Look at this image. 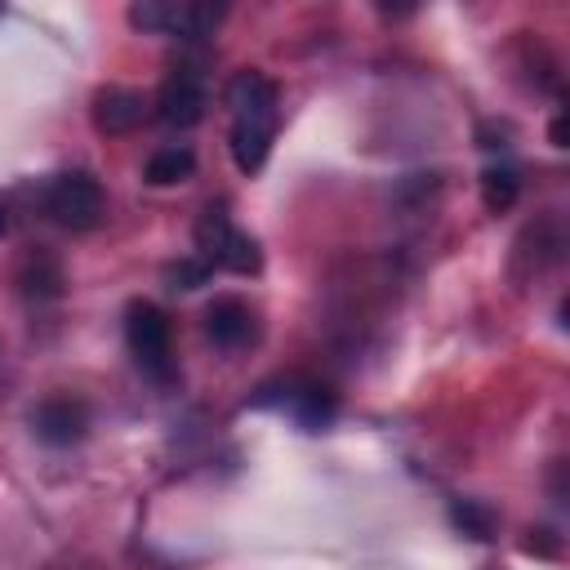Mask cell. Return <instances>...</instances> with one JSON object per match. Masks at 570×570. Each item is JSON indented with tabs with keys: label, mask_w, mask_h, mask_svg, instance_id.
Instances as JSON below:
<instances>
[{
	"label": "cell",
	"mask_w": 570,
	"mask_h": 570,
	"mask_svg": "<svg viewBox=\"0 0 570 570\" xmlns=\"http://www.w3.org/2000/svg\"><path fill=\"white\" fill-rule=\"evenodd\" d=\"M125 343H129V352L147 379H156V383L174 379V330L156 303L134 298L125 307Z\"/></svg>",
	"instance_id": "1"
},
{
	"label": "cell",
	"mask_w": 570,
	"mask_h": 570,
	"mask_svg": "<svg viewBox=\"0 0 570 570\" xmlns=\"http://www.w3.org/2000/svg\"><path fill=\"white\" fill-rule=\"evenodd\" d=\"M45 214L67 227V232H89L102 223L107 214V196L98 187V178L71 169V174H58L49 187H45Z\"/></svg>",
	"instance_id": "2"
},
{
	"label": "cell",
	"mask_w": 570,
	"mask_h": 570,
	"mask_svg": "<svg viewBox=\"0 0 570 570\" xmlns=\"http://www.w3.org/2000/svg\"><path fill=\"white\" fill-rule=\"evenodd\" d=\"M249 405H276V410H285L303 432H321V428H330L334 414H338V401H334L330 387H321V383H298V379L258 387V392L249 396Z\"/></svg>",
	"instance_id": "3"
},
{
	"label": "cell",
	"mask_w": 570,
	"mask_h": 570,
	"mask_svg": "<svg viewBox=\"0 0 570 570\" xmlns=\"http://www.w3.org/2000/svg\"><path fill=\"white\" fill-rule=\"evenodd\" d=\"M205 107H209V98H205V85H200V76L191 67H178V71L165 76V85L156 94V116L165 125L191 129V125L205 120Z\"/></svg>",
	"instance_id": "4"
},
{
	"label": "cell",
	"mask_w": 570,
	"mask_h": 570,
	"mask_svg": "<svg viewBox=\"0 0 570 570\" xmlns=\"http://www.w3.org/2000/svg\"><path fill=\"white\" fill-rule=\"evenodd\" d=\"M223 102L232 111V120H276V107H281V89L272 76H263L258 67H245L227 80L223 89Z\"/></svg>",
	"instance_id": "5"
},
{
	"label": "cell",
	"mask_w": 570,
	"mask_h": 570,
	"mask_svg": "<svg viewBox=\"0 0 570 570\" xmlns=\"http://www.w3.org/2000/svg\"><path fill=\"white\" fill-rule=\"evenodd\" d=\"M31 432L45 445H76L89 432V410L76 396H45L31 410Z\"/></svg>",
	"instance_id": "6"
},
{
	"label": "cell",
	"mask_w": 570,
	"mask_h": 570,
	"mask_svg": "<svg viewBox=\"0 0 570 570\" xmlns=\"http://www.w3.org/2000/svg\"><path fill=\"white\" fill-rule=\"evenodd\" d=\"M89 116H94V129H98V134L116 138V134H129V129H138V125H142L147 102H142V94H138V89H125V85H102V89L94 94Z\"/></svg>",
	"instance_id": "7"
},
{
	"label": "cell",
	"mask_w": 570,
	"mask_h": 570,
	"mask_svg": "<svg viewBox=\"0 0 570 570\" xmlns=\"http://www.w3.org/2000/svg\"><path fill=\"white\" fill-rule=\"evenodd\" d=\"M205 334H209L214 347L236 352V347L254 343L258 321H254V312H249L240 298H214V303L205 307Z\"/></svg>",
	"instance_id": "8"
},
{
	"label": "cell",
	"mask_w": 570,
	"mask_h": 570,
	"mask_svg": "<svg viewBox=\"0 0 570 570\" xmlns=\"http://www.w3.org/2000/svg\"><path fill=\"white\" fill-rule=\"evenodd\" d=\"M272 142H276V120H232L227 147L240 174H258L272 156Z\"/></svg>",
	"instance_id": "9"
},
{
	"label": "cell",
	"mask_w": 570,
	"mask_h": 570,
	"mask_svg": "<svg viewBox=\"0 0 570 570\" xmlns=\"http://www.w3.org/2000/svg\"><path fill=\"white\" fill-rule=\"evenodd\" d=\"M191 174H196V151L183 147V142L151 151V156H147V169H142V178H147L151 187H174V183H187Z\"/></svg>",
	"instance_id": "10"
},
{
	"label": "cell",
	"mask_w": 570,
	"mask_h": 570,
	"mask_svg": "<svg viewBox=\"0 0 570 570\" xmlns=\"http://www.w3.org/2000/svg\"><path fill=\"white\" fill-rule=\"evenodd\" d=\"M517 196H521V169H517V165L499 160V165H485V169H481V200H485L490 214L512 209Z\"/></svg>",
	"instance_id": "11"
},
{
	"label": "cell",
	"mask_w": 570,
	"mask_h": 570,
	"mask_svg": "<svg viewBox=\"0 0 570 570\" xmlns=\"http://www.w3.org/2000/svg\"><path fill=\"white\" fill-rule=\"evenodd\" d=\"M18 285H22L27 298H58L67 281H62L58 258H49V254H31V258L22 263V272H18Z\"/></svg>",
	"instance_id": "12"
},
{
	"label": "cell",
	"mask_w": 570,
	"mask_h": 570,
	"mask_svg": "<svg viewBox=\"0 0 570 570\" xmlns=\"http://www.w3.org/2000/svg\"><path fill=\"white\" fill-rule=\"evenodd\" d=\"M223 4H200V0H187V4H178L174 9V27H169V36H178V40H205V36H214V27L223 22Z\"/></svg>",
	"instance_id": "13"
},
{
	"label": "cell",
	"mask_w": 570,
	"mask_h": 570,
	"mask_svg": "<svg viewBox=\"0 0 570 570\" xmlns=\"http://www.w3.org/2000/svg\"><path fill=\"white\" fill-rule=\"evenodd\" d=\"M258 267H263V249H258V240H254V236H245L240 227H232V236H227V245H223V254H218L214 272H236V276H254Z\"/></svg>",
	"instance_id": "14"
},
{
	"label": "cell",
	"mask_w": 570,
	"mask_h": 570,
	"mask_svg": "<svg viewBox=\"0 0 570 570\" xmlns=\"http://www.w3.org/2000/svg\"><path fill=\"white\" fill-rule=\"evenodd\" d=\"M174 0H134L129 4V27L147 31V36H169L174 27Z\"/></svg>",
	"instance_id": "15"
},
{
	"label": "cell",
	"mask_w": 570,
	"mask_h": 570,
	"mask_svg": "<svg viewBox=\"0 0 570 570\" xmlns=\"http://www.w3.org/2000/svg\"><path fill=\"white\" fill-rule=\"evenodd\" d=\"M209 276H214V267L209 263H200L196 254H187V258H178V263H169L165 267V285L178 294H187V289H200V285H209Z\"/></svg>",
	"instance_id": "16"
},
{
	"label": "cell",
	"mask_w": 570,
	"mask_h": 570,
	"mask_svg": "<svg viewBox=\"0 0 570 570\" xmlns=\"http://www.w3.org/2000/svg\"><path fill=\"white\" fill-rule=\"evenodd\" d=\"M450 517H454V525H459L463 534H472V539H490V534H494V517H490L481 503H472V499L454 503Z\"/></svg>",
	"instance_id": "17"
},
{
	"label": "cell",
	"mask_w": 570,
	"mask_h": 570,
	"mask_svg": "<svg viewBox=\"0 0 570 570\" xmlns=\"http://www.w3.org/2000/svg\"><path fill=\"white\" fill-rule=\"evenodd\" d=\"M525 552H543V557H552L557 552V539H552V530H530V539H525Z\"/></svg>",
	"instance_id": "18"
},
{
	"label": "cell",
	"mask_w": 570,
	"mask_h": 570,
	"mask_svg": "<svg viewBox=\"0 0 570 570\" xmlns=\"http://www.w3.org/2000/svg\"><path fill=\"white\" fill-rule=\"evenodd\" d=\"M548 138H552V147H566V111H557V116H552Z\"/></svg>",
	"instance_id": "19"
},
{
	"label": "cell",
	"mask_w": 570,
	"mask_h": 570,
	"mask_svg": "<svg viewBox=\"0 0 570 570\" xmlns=\"http://www.w3.org/2000/svg\"><path fill=\"white\" fill-rule=\"evenodd\" d=\"M4 232H9V209L0 205V236H4Z\"/></svg>",
	"instance_id": "20"
}]
</instances>
